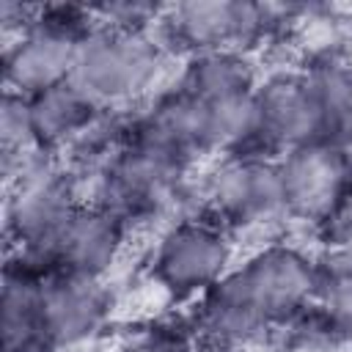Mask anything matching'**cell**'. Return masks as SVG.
I'll return each instance as SVG.
<instances>
[{"mask_svg":"<svg viewBox=\"0 0 352 352\" xmlns=\"http://www.w3.org/2000/svg\"><path fill=\"white\" fill-rule=\"evenodd\" d=\"M349 154H352V148H349Z\"/></svg>","mask_w":352,"mask_h":352,"instance_id":"24","label":"cell"},{"mask_svg":"<svg viewBox=\"0 0 352 352\" xmlns=\"http://www.w3.org/2000/svg\"><path fill=\"white\" fill-rule=\"evenodd\" d=\"M28 102H30V118H33L38 148L60 160L77 146V140L91 129V124L104 113L72 82L28 96Z\"/></svg>","mask_w":352,"mask_h":352,"instance_id":"14","label":"cell"},{"mask_svg":"<svg viewBox=\"0 0 352 352\" xmlns=\"http://www.w3.org/2000/svg\"><path fill=\"white\" fill-rule=\"evenodd\" d=\"M47 272L8 258L3 272V294H0V311H3V352H19V349H47L41 341V286Z\"/></svg>","mask_w":352,"mask_h":352,"instance_id":"15","label":"cell"},{"mask_svg":"<svg viewBox=\"0 0 352 352\" xmlns=\"http://www.w3.org/2000/svg\"><path fill=\"white\" fill-rule=\"evenodd\" d=\"M278 176L283 190L286 223L322 231L352 204V154L330 140H316L283 151Z\"/></svg>","mask_w":352,"mask_h":352,"instance_id":"9","label":"cell"},{"mask_svg":"<svg viewBox=\"0 0 352 352\" xmlns=\"http://www.w3.org/2000/svg\"><path fill=\"white\" fill-rule=\"evenodd\" d=\"M253 104L261 154L278 157L297 146L324 140L322 107L302 66L267 72L253 91Z\"/></svg>","mask_w":352,"mask_h":352,"instance_id":"10","label":"cell"},{"mask_svg":"<svg viewBox=\"0 0 352 352\" xmlns=\"http://www.w3.org/2000/svg\"><path fill=\"white\" fill-rule=\"evenodd\" d=\"M198 333L173 324V322H154L138 330L118 352H195Z\"/></svg>","mask_w":352,"mask_h":352,"instance_id":"19","label":"cell"},{"mask_svg":"<svg viewBox=\"0 0 352 352\" xmlns=\"http://www.w3.org/2000/svg\"><path fill=\"white\" fill-rule=\"evenodd\" d=\"M322 261L289 239H264L195 300V333L204 341L256 346L267 333L305 316L319 297Z\"/></svg>","mask_w":352,"mask_h":352,"instance_id":"1","label":"cell"},{"mask_svg":"<svg viewBox=\"0 0 352 352\" xmlns=\"http://www.w3.org/2000/svg\"><path fill=\"white\" fill-rule=\"evenodd\" d=\"M192 170V165L126 138L121 148L88 173L85 201L110 209L129 228L154 220L165 226L198 209V190L190 182Z\"/></svg>","mask_w":352,"mask_h":352,"instance_id":"4","label":"cell"},{"mask_svg":"<svg viewBox=\"0 0 352 352\" xmlns=\"http://www.w3.org/2000/svg\"><path fill=\"white\" fill-rule=\"evenodd\" d=\"M261 74L253 55L236 50H209L182 58L173 85L198 99L201 104H223L253 96Z\"/></svg>","mask_w":352,"mask_h":352,"instance_id":"13","label":"cell"},{"mask_svg":"<svg viewBox=\"0 0 352 352\" xmlns=\"http://www.w3.org/2000/svg\"><path fill=\"white\" fill-rule=\"evenodd\" d=\"M327 352H346V349H344V344H341V346H333V349H327Z\"/></svg>","mask_w":352,"mask_h":352,"instance_id":"23","label":"cell"},{"mask_svg":"<svg viewBox=\"0 0 352 352\" xmlns=\"http://www.w3.org/2000/svg\"><path fill=\"white\" fill-rule=\"evenodd\" d=\"M195 352H253V346H234V344H220V341H198Z\"/></svg>","mask_w":352,"mask_h":352,"instance_id":"21","label":"cell"},{"mask_svg":"<svg viewBox=\"0 0 352 352\" xmlns=\"http://www.w3.org/2000/svg\"><path fill=\"white\" fill-rule=\"evenodd\" d=\"M324 118V140L352 148V60L346 55L302 63Z\"/></svg>","mask_w":352,"mask_h":352,"instance_id":"16","label":"cell"},{"mask_svg":"<svg viewBox=\"0 0 352 352\" xmlns=\"http://www.w3.org/2000/svg\"><path fill=\"white\" fill-rule=\"evenodd\" d=\"M300 6H270L248 0H187L165 6L160 36L176 58L209 50L253 55L267 38L292 33Z\"/></svg>","mask_w":352,"mask_h":352,"instance_id":"5","label":"cell"},{"mask_svg":"<svg viewBox=\"0 0 352 352\" xmlns=\"http://www.w3.org/2000/svg\"><path fill=\"white\" fill-rule=\"evenodd\" d=\"M236 264V236L217 220L192 212L157 231L148 275L170 300H201Z\"/></svg>","mask_w":352,"mask_h":352,"instance_id":"7","label":"cell"},{"mask_svg":"<svg viewBox=\"0 0 352 352\" xmlns=\"http://www.w3.org/2000/svg\"><path fill=\"white\" fill-rule=\"evenodd\" d=\"M314 311L336 341L352 344V267L322 264V286Z\"/></svg>","mask_w":352,"mask_h":352,"instance_id":"17","label":"cell"},{"mask_svg":"<svg viewBox=\"0 0 352 352\" xmlns=\"http://www.w3.org/2000/svg\"><path fill=\"white\" fill-rule=\"evenodd\" d=\"M132 228L110 209L82 201L52 248V272L107 280L124 261Z\"/></svg>","mask_w":352,"mask_h":352,"instance_id":"12","label":"cell"},{"mask_svg":"<svg viewBox=\"0 0 352 352\" xmlns=\"http://www.w3.org/2000/svg\"><path fill=\"white\" fill-rule=\"evenodd\" d=\"M47 352H96V344L94 346H63V349H47Z\"/></svg>","mask_w":352,"mask_h":352,"instance_id":"22","label":"cell"},{"mask_svg":"<svg viewBox=\"0 0 352 352\" xmlns=\"http://www.w3.org/2000/svg\"><path fill=\"white\" fill-rule=\"evenodd\" d=\"M113 316L107 280L50 272L41 286V341L47 349L94 346Z\"/></svg>","mask_w":352,"mask_h":352,"instance_id":"11","label":"cell"},{"mask_svg":"<svg viewBox=\"0 0 352 352\" xmlns=\"http://www.w3.org/2000/svg\"><path fill=\"white\" fill-rule=\"evenodd\" d=\"M173 50L157 30H121L91 25L80 38L72 85L96 107L132 113L173 82Z\"/></svg>","mask_w":352,"mask_h":352,"instance_id":"2","label":"cell"},{"mask_svg":"<svg viewBox=\"0 0 352 352\" xmlns=\"http://www.w3.org/2000/svg\"><path fill=\"white\" fill-rule=\"evenodd\" d=\"M319 242H322V256H319L322 264L352 267V204L319 231Z\"/></svg>","mask_w":352,"mask_h":352,"instance_id":"20","label":"cell"},{"mask_svg":"<svg viewBox=\"0 0 352 352\" xmlns=\"http://www.w3.org/2000/svg\"><path fill=\"white\" fill-rule=\"evenodd\" d=\"M0 151H3V168L14 165L38 148L36 132H33V118H30V102L22 94L3 91V104H0Z\"/></svg>","mask_w":352,"mask_h":352,"instance_id":"18","label":"cell"},{"mask_svg":"<svg viewBox=\"0 0 352 352\" xmlns=\"http://www.w3.org/2000/svg\"><path fill=\"white\" fill-rule=\"evenodd\" d=\"M6 239L11 258L52 272V248L74 209L85 201L77 173L55 154L36 151L3 168Z\"/></svg>","mask_w":352,"mask_h":352,"instance_id":"3","label":"cell"},{"mask_svg":"<svg viewBox=\"0 0 352 352\" xmlns=\"http://www.w3.org/2000/svg\"><path fill=\"white\" fill-rule=\"evenodd\" d=\"M198 212L217 220L234 236L267 234L286 223L278 160L270 154L217 157L195 182Z\"/></svg>","mask_w":352,"mask_h":352,"instance_id":"6","label":"cell"},{"mask_svg":"<svg viewBox=\"0 0 352 352\" xmlns=\"http://www.w3.org/2000/svg\"><path fill=\"white\" fill-rule=\"evenodd\" d=\"M94 25L88 8L44 6L11 36H3L6 91L36 96L72 80L80 38Z\"/></svg>","mask_w":352,"mask_h":352,"instance_id":"8","label":"cell"}]
</instances>
